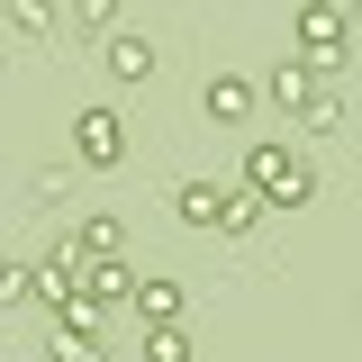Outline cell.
<instances>
[{"mask_svg":"<svg viewBox=\"0 0 362 362\" xmlns=\"http://www.w3.org/2000/svg\"><path fill=\"white\" fill-rule=\"evenodd\" d=\"M173 209H181L190 226H209V235H235V226L263 218V199H254V190H218V181H181Z\"/></svg>","mask_w":362,"mask_h":362,"instance_id":"obj_2","label":"cell"},{"mask_svg":"<svg viewBox=\"0 0 362 362\" xmlns=\"http://www.w3.org/2000/svg\"><path fill=\"white\" fill-rule=\"evenodd\" d=\"M308 90H317V73H308V64H299V54H290V64H272V82H263V100H272V109H290V118H299V109H308Z\"/></svg>","mask_w":362,"mask_h":362,"instance_id":"obj_8","label":"cell"},{"mask_svg":"<svg viewBox=\"0 0 362 362\" xmlns=\"http://www.w3.org/2000/svg\"><path fill=\"white\" fill-rule=\"evenodd\" d=\"M82 290L109 308V299H136V281H127V263H82Z\"/></svg>","mask_w":362,"mask_h":362,"instance_id":"obj_10","label":"cell"},{"mask_svg":"<svg viewBox=\"0 0 362 362\" xmlns=\"http://www.w3.org/2000/svg\"><path fill=\"white\" fill-rule=\"evenodd\" d=\"M118 245H127L118 209H90V218H73V254H82V263H118Z\"/></svg>","mask_w":362,"mask_h":362,"instance_id":"obj_5","label":"cell"},{"mask_svg":"<svg viewBox=\"0 0 362 362\" xmlns=\"http://www.w3.org/2000/svg\"><path fill=\"white\" fill-rule=\"evenodd\" d=\"M145 362H190V335L181 326H145Z\"/></svg>","mask_w":362,"mask_h":362,"instance_id":"obj_12","label":"cell"},{"mask_svg":"<svg viewBox=\"0 0 362 362\" xmlns=\"http://www.w3.org/2000/svg\"><path fill=\"white\" fill-rule=\"evenodd\" d=\"M344 37H354V18L335 0H308L299 9V64L308 73H344Z\"/></svg>","mask_w":362,"mask_h":362,"instance_id":"obj_3","label":"cell"},{"mask_svg":"<svg viewBox=\"0 0 362 362\" xmlns=\"http://www.w3.org/2000/svg\"><path fill=\"white\" fill-rule=\"evenodd\" d=\"M73 154L109 173V163L127 154V127H118V109H82V118H73Z\"/></svg>","mask_w":362,"mask_h":362,"instance_id":"obj_4","label":"cell"},{"mask_svg":"<svg viewBox=\"0 0 362 362\" xmlns=\"http://www.w3.org/2000/svg\"><path fill=\"white\" fill-rule=\"evenodd\" d=\"M109 73L118 82H154V45L145 37H109Z\"/></svg>","mask_w":362,"mask_h":362,"instance_id":"obj_9","label":"cell"},{"mask_svg":"<svg viewBox=\"0 0 362 362\" xmlns=\"http://www.w3.org/2000/svg\"><path fill=\"white\" fill-rule=\"evenodd\" d=\"M299 127H308V136H335V127H344V100L317 82V90H308V109H299Z\"/></svg>","mask_w":362,"mask_h":362,"instance_id":"obj_11","label":"cell"},{"mask_svg":"<svg viewBox=\"0 0 362 362\" xmlns=\"http://www.w3.org/2000/svg\"><path fill=\"white\" fill-rule=\"evenodd\" d=\"M181 299H190V290H181V281H136V326H181Z\"/></svg>","mask_w":362,"mask_h":362,"instance_id":"obj_7","label":"cell"},{"mask_svg":"<svg viewBox=\"0 0 362 362\" xmlns=\"http://www.w3.org/2000/svg\"><path fill=\"white\" fill-rule=\"evenodd\" d=\"M354 28H362V18H354Z\"/></svg>","mask_w":362,"mask_h":362,"instance_id":"obj_14","label":"cell"},{"mask_svg":"<svg viewBox=\"0 0 362 362\" xmlns=\"http://www.w3.org/2000/svg\"><path fill=\"white\" fill-rule=\"evenodd\" d=\"M199 109H209L218 127H235V118H254V82H235V73H209V90H199Z\"/></svg>","mask_w":362,"mask_h":362,"instance_id":"obj_6","label":"cell"},{"mask_svg":"<svg viewBox=\"0 0 362 362\" xmlns=\"http://www.w3.org/2000/svg\"><path fill=\"white\" fill-rule=\"evenodd\" d=\"M54 362H109L90 335H73V326H54Z\"/></svg>","mask_w":362,"mask_h":362,"instance_id":"obj_13","label":"cell"},{"mask_svg":"<svg viewBox=\"0 0 362 362\" xmlns=\"http://www.w3.org/2000/svg\"><path fill=\"white\" fill-rule=\"evenodd\" d=\"M245 190L263 199V209H308L317 199V163L299 154V145H245Z\"/></svg>","mask_w":362,"mask_h":362,"instance_id":"obj_1","label":"cell"}]
</instances>
